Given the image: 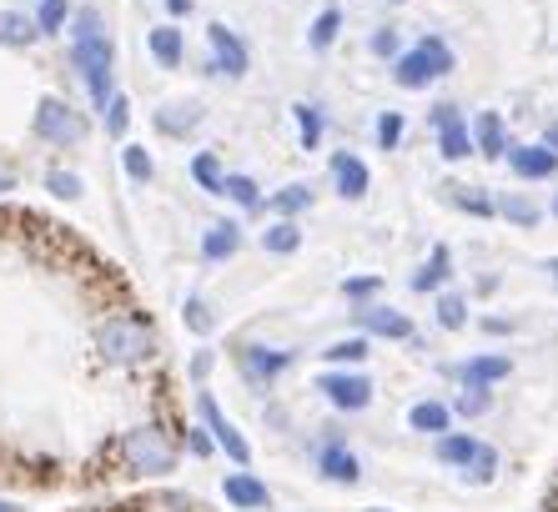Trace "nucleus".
<instances>
[{
  "instance_id": "obj_1",
  "label": "nucleus",
  "mask_w": 558,
  "mask_h": 512,
  "mask_svg": "<svg viewBox=\"0 0 558 512\" xmlns=\"http://www.w3.org/2000/svg\"><path fill=\"white\" fill-rule=\"evenodd\" d=\"M96 352L106 357V367H146L156 357V332L151 321L136 317V312H111V317L96 321Z\"/></svg>"
},
{
  "instance_id": "obj_2",
  "label": "nucleus",
  "mask_w": 558,
  "mask_h": 512,
  "mask_svg": "<svg viewBox=\"0 0 558 512\" xmlns=\"http://www.w3.org/2000/svg\"><path fill=\"white\" fill-rule=\"evenodd\" d=\"M453 46L442 36H423L417 46H403V56L392 61V81L403 90H428L438 86V81L453 76Z\"/></svg>"
},
{
  "instance_id": "obj_3",
  "label": "nucleus",
  "mask_w": 558,
  "mask_h": 512,
  "mask_svg": "<svg viewBox=\"0 0 558 512\" xmlns=\"http://www.w3.org/2000/svg\"><path fill=\"white\" fill-rule=\"evenodd\" d=\"M71 71L86 81L92 111H101L117 96V40L96 36V40H71Z\"/></svg>"
},
{
  "instance_id": "obj_4",
  "label": "nucleus",
  "mask_w": 558,
  "mask_h": 512,
  "mask_svg": "<svg viewBox=\"0 0 558 512\" xmlns=\"http://www.w3.org/2000/svg\"><path fill=\"white\" fill-rule=\"evenodd\" d=\"M31 131H36V142L56 146V151H71V146H81L92 136V121L65 101V96H40L36 115H31Z\"/></svg>"
},
{
  "instance_id": "obj_5",
  "label": "nucleus",
  "mask_w": 558,
  "mask_h": 512,
  "mask_svg": "<svg viewBox=\"0 0 558 512\" xmlns=\"http://www.w3.org/2000/svg\"><path fill=\"white\" fill-rule=\"evenodd\" d=\"M121 467L136 477H161L177 467V448H171V437L161 432V427H131L126 437H121Z\"/></svg>"
},
{
  "instance_id": "obj_6",
  "label": "nucleus",
  "mask_w": 558,
  "mask_h": 512,
  "mask_svg": "<svg viewBox=\"0 0 558 512\" xmlns=\"http://www.w3.org/2000/svg\"><path fill=\"white\" fill-rule=\"evenodd\" d=\"M207 76H227V81H242L247 76V65H252V51H247V40L236 36L227 21H211L207 26Z\"/></svg>"
},
{
  "instance_id": "obj_7",
  "label": "nucleus",
  "mask_w": 558,
  "mask_h": 512,
  "mask_svg": "<svg viewBox=\"0 0 558 512\" xmlns=\"http://www.w3.org/2000/svg\"><path fill=\"white\" fill-rule=\"evenodd\" d=\"M196 417L207 423L211 442H217V448L227 452V458H232L236 467H247V462H252V442H247V437H242V432H236V423H232V417H227V412L217 407V398H211L207 387H196Z\"/></svg>"
},
{
  "instance_id": "obj_8",
  "label": "nucleus",
  "mask_w": 558,
  "mask_h": 512,
  "mask_svg": "<svg viewBox=\"0 0 558 512\" xmlns=\"http://www.w3.org/2000/svg\"><path fill=\"white\" fill-rule=\"evenodd\" d=\"M236 371L247 377L252 387H272L287 367H292V352L287 346H262V342H236Z\"/></svg>"
},
{
  "instance_id": "obj_9",
  "label": "nucleus",
  "mask_w": 558,
  "mask_h": 512,
  "mask_svg": "<svg viewBox=\"0 0 558 512\" xmlns=\"http://www.w3.org/2000/svg\"><path fill=\"white\" fill-rule=\"evenodd\" d=\"M317 392H323V398L332 402L338 412H363L367 402H373V382H367L357 367H332V371H323Z\"/></svg>"
},
{
  "instance_id": "obj_10",
  "label": "nucleus",
  "mask_w": 558,
  "mask_h": 512,
  "mask_svg": "<svg viewBox=\"0 0 558 512\" xmlns=\"http://www.w3.org/2000/svg\"><path fill=\"white\" fill-rule=\"evenodd\" d=\"M357 321H363V337H383V342H413V317L392 302H367L357 307Z\"/></svg>"
},
{
  "instance_id": "obj_11",
  "label": "nucleus",
  "mask_w": 558,
  "mask_h": 512,
  "mask_svg": "<svg viewBox=\"0 0 558 512\" xmlns=\"http://www.w3.org/2000/svg\"><path fill=\"white\" fill-rule=\"evenodd\" d=\"M508 171H513V176L519 181H548V176H558V151H548L544 142H513L508 146Z\"/></svg>"
},
{
  "instance_id": "obj_12",
  "label": "nucleus",
  "mask_w": 558,
  "mask_h": 512,
  "mask_svg": "<svg viewBox=\"0 0 558 512\" xmlns=\"http://www.w3.org/2000/svg\"><path fill=\"white\" fill-rule=\"evenodd\" d=\"M202 121H207V106L202 101H167V106H156L151 111V126L161 131L167 142H186Z\"/></svg>"
},
{
  "instance_id": "obj_13",
  "label": "nucleus",
  "mask_w": 558,
  "mask_h": 512,
  "mask_svg": "<svg viewBox=\"0 0 558 512\" xmlns=\"http://www.w3.org/2000/svg\"><path fill=\"white\" fill-rule=\"evenodd\" d=\"M327 176H332V192H338L342 202H363L367 186H373V171H367V161L357 151H338V156H332Z\"/></svg>"
},
{
  "instance_id": "obj_14",
  "label": "nucleus",
  "mask_w": 558,
  "mask_h": 512,
  "mask_svg": "<svg viewBox=\"0 0 558 512\" xmlns=\"http://www.w3.org/2000/svg\"><path fill=\"white\" fill-rule=\"evenodd\" d=\"M146 51H151V61L161 65V71H182L186 65V31L177 26V21H161V26L146 31Z\"/></svg>"
},
{
  "instance_id": "obj_15",
  "label": "nucleus",
  "mask_w": 558,
  "mask_h": 512,
  "mask_svg": "<svg viewBox=\"0 0 558 512\" xmlns=\"http://www.w3.org/2000/svg\"><path fill=\"white\" fill-rule=\"evenodd\" d=\"M242 246H247L242 221H211V227L202 231V261H211V267H227Z\"/></svg>"
},
{
  "instance_id": "obj_16",
  "label": "nucleus",
  "mask_w": 558,
  "mask_h": 512,
  "mask_svg": "<svg viewBox=\"0 0 558 512\" xmlns=\"http://www.w3.org/2000/svg\"><path fill=\"white\" fill-rule=\"evenodd\" d=\"M468 131H473V151L488 156V161H504L508 146H513V136H508V121L498 111H478L473 121H468Z\"/></svg>"
},
{
  "instance_id": "obj_17",
  "label": "nucleus",
  "mask_w": 558,
  "mask_h": 512,
  "mask_svg": "<svg viewBox=\"0 0 558 512\" xmlns=\"http://www.w3.org/2000/svg\"><path fill=\"white\" fill-rule=\"evenodd\" d=\"M221 492H227V502H232L236 512H267L272 508V492H267V483L252 473H227L221 477Z\"/></svg>"
},
{
  "instance_id": "obj_18",
  "label": "nucleus",
  "mask_w": 558,
  "mask_h": 512,
  "mask_svg": "<svg viewBox=\"0 0 558 512\" xmlns=\"http://www.w3.org/2000/svg\"><path fill=\"white\" fill-rule=\"evenodd\" d=\"M36 40H40L36 15L21 11V5H5V11H0V51H31Z\"/></svg>"
},
{
  "instance_id": "obj_19",
  "label": "nucleus",
  "mask_w": 558,
  "mask_h": 512,
  "mask_svg": "<svg viewBox=\"0 0 558 512\" xmlns=\"http://www.w3.org/2000/svg\"><path fill=\"white\" fill-rule=\"evenodd\" d=\"M438 192H442V202L458 206L463 217H478V221L494 217V196H488V186H468V181H442Z\"/></svg>"
},
{
  "instance_id": "obj_20",
  "label": "nucleus",
  "mask_w": 558,
  "mask_h": 512,
  "mask_svg": "<svg viewBox=\"0 0 558 512\" xmlns=\"http://www.w3.org/2000/svg\"><path fill=\"white\" fill-rule=\"evenodd\" d=\"M448 282H453V252H448V246H433L428 261H423V267L413 271V292L438 296Z\"/></svg>"
},
{
  "instance_id": "obj_21",
  "label": "nucleus",
  "mask_w": 558,
  "mask_h": 512,
  "mask_svg": "<svg viewBox=\"0 0 558 512\" xmlns=\"http://www.w3.org/2000/svg\"><path fill=\"white\" fill-rule=\"evenodd\" d=\"M317 473L327 477V483H357V477H363V462L352 458L348 448H342V442H327V448H317Z\"/></svg>"
},
{
  "instance_id": "obj_22",
  "label": "nucleus",
  "mask_w": 558,
  "mask_h": 512,
  "mask_svg": "<svg viewBox=\"0 0 558 512\" xmlns=\"http://www.w3.org/2000/svg\"><path fill=\"white\" fill-rule=\"evenodd\" d=\"M508 371H513V362H508L504 352H483V357H468L463 367H458V382H473V387H494V382H504Z\"/></svg>"
},
{
  "instance_id": "obj_23",
  "label": "nucleus",
  "mask_w": 558,
  "mask_h": 512,
  "mask_svg": "<svg viewBox=\"0 0 558 512\" xmlns=\"http://www.w3.org/2000/svg\"><path fill=\"white\" fill-rule=\"evenodd\" d=\"M312 202H317V192H312V181H287L282 192H272L262 206H267L272 217H292V221H298L302 211H312Z\"/></svg>"
},
{
  "instance_id": "obj_24",
  "label": "nucleus",
  "mask_w": 558,
  "mask_h": 512,
  "mask_svg": "<svg viewBox=\"0 0 558 512\" xmlns=\"http://www.w3.org/2000/svg\"><path fill=\"white\" fill-rule=\"evenodd\" d=\"M433 136H438V156L448 161V167H458V161H468V156H478V151H473V131H468V115H458V121L438 126Z\"/></svg>"
},
{
  "instance_id": "obj_25",
  "label": "nucleus",
  "mask_w": 558,
  "mask_h": 512,
  "mask_svg": "<svg viewBox=\"0 0 558 512\" xmlns=\"http://www.w3.org/2000/svg\"><path fill=\"white\" fill-rule=\"evenodd\" d=\"M292 126H298L302 151H317V146H323V136H327V111L317 101H298V106H292Z\"/></svg>"
},
{
  "instance_id": "obj_26",
  "label": "nucleus",
  "mask_w": 558,
  "mask_h": 512,
  "mask_svg": "<svg viewBox=\"0 0 558 512\" xmlns=\"http://www.w3.org/2000/svg\"><path fill=\"white\" fill-rule=\"evenodd\" d=\"M262 252L267 256H298L302 252V227L292 217L267 221V231H262Z\"/></svg>"
},
{
  "instance_id": "obj_27",
  "label": "nucleus",
  "mask_w": 558,
  "mask_h": 512,
  "mask_svg": "<svg viewBox=\"0 0 558 512\" xmlns=\"http://www.w3.org/2000/svg\"><path fill=\"white\" fill-rule=\"evenodd\" d=\"M186 176L196 181V192L221 196V181H227V161H221V151H196L192 167H186Z\"/></svg>"
},
{
  "instance_id": "obj_28",
  "label": "nucleus",
  "mask_w": 558,
  "mask_h": 512,
  "mask_svg": "<svg viewBox=\"0 0 558 512\" xmlns=\"http://www.w3.org/2000/svg\"><path fill=\"white\" fill-rule=\"evenodd\" d=\"M342 26H348V15L338 11V5H323V11L312 15V26H307V46L312 51H332L342 36Z\"/></svg>"
},
{
  "instance_id": "obj_29",
  "label": "nucleus",
  "mask_w": 558,
  "mask_h": 512,
  "mask_svg": "<svg viewBox=\"0 0 558 512\" xmlns=\"http://www.w3.org/2000/svg\"><path fill=\"white\" fill-rule=\"evenodd\" d=\"M494 217H504L508 227H519V231H529V227H538V206L529 202L523 192H504V196H494Z\"/></svg>"
},
{
  "instance_id": "obj_30",
  "label": "nucleus",
  "mask_w": 558,
  "mask_h": 512,
  "mask_svg": "<svg viewBox=\"0 0 558 512\" xmlns=\"http://www.w3.org/2000/svg\"><path fill=\"white\" fill-rule=\"evenodd\" d=\"M221 196L236 206V211H262V186H257V176H247V171H227V181H221Z\"/></svg>"
},
{
  "instance_id": "obj_31",
  "label": "nucleus",
  "mask_w": 558,
  "mask_h": 512,
  "mask_svg": "<svg viewBox=\"0 0 558 512\" xmlns=\"http://www.w3.org/2000/svg\"><path fill=\"white\" fill-rule=\"evenodd\" d=\"M468 312H473V307H468L463 292H448V287H442V292L433 296V317H438L442 332H463V327H468Z\"/></svg>"
},
{
  "instance_id": "obj_32",
  "label": "nucleus",
  "mask_w": 558,
  "mask_h": 512,
  "mask_svg": "<svg viewBox=\"0 0 558 512\" xmlns=\"http://www.w3.org/2000/svg\"><path fill=\"white\" fill-rule=\"evenodd\" d=\"M121 171H126L131 186H151L156 181V156L136 142H121Z\"/></svg>"
},
{
  "instance_id": "obj_33",
  "label": "nucleus",
  "mask_w": 558,
  "mask_h": 512,
  "mask_svg": "<svg viewBox=\"0 0 558 512\" xmlns=\"http://www.w3.org/2000/svg\"><path fill=\"white\" fill-rule=\"evenodd\" d=\"M65 36H71V40L111 36V26H106V11H101V5H76V11H71V21H65Z\"/></svg>"
},
{
  "instance_id": "obj_34",
  "label": "nucleus",
  "mask_w": 558,
  "mask_h": 512,
  "mask_svg": "<svg viewBox=\"0 0 558 512\" xmlns=\"http://www.w3.org/2000/svg\"><path fill=\"white\" fill-rule=\"evenodd\" d=\"M408 423H413V432H433V437H442L448 432V423H453V407L448 402H417L413 412H408Z\"/></svg>"
},
{
  "instance_id": "obj_35",
  "label": "nucleus",
  "mask_w": 558,
  "mask_h": 512,
  "mask_svg": "<svg viewBox=\"0 0 558 512\" xmlns=\"http://www.w3.org/2000/svg\"><path fill=\"white\" fill-rule=\"evenodd\" d=\"M71 11H76V5H71V0H36V31H40V40L46 36H65V21H71Z\"/></svg>"
},
{
  "instance_id": "obj_36",
  "label": "nucleus",
  "mask_w": 558,
  "mask_h": 512,
  "mask_svg": "<svg viewBox=\"0 0 558 512\" xmlns=\"http://www.w3.org/2000/svg\"><path fill=\"white\" fill-rule=\"evenodd\" d=\"M332 367H363L367 357H373V337H342V342H332L323 352Z\"/></svg>"
},
{
  "instance_id": "obj_37",
  "label": "nucleus",
  "mask_w": 558,
  "mask_h": 512,
  "mask_svg": "<svg viewBox=\"0 0 558 512\" xmlns=\"http://www.w3.org/2000/svg\"><path fill=\"white\" fill-rule=\"evenodd\" d=\"M473 452H478V437L473 432H442L438 437V462H448V467H468Z\"/></svg>"
},
{
  "instance_id": "obj_38",
  "label": "nucleus",
  "mask_w": 558,
  "mask_h": 512,
  "mask_svg": "<svg viewBox=\"0 0 558 512\" xmlns=\"http://www.w3.org/2000/svg\"><path fill=\"white\" fill-rule=\"evenodd\" d=\"M373 136H377V151H398L403 136H408V115L403 111H383L377 115V126H373Z\"/></svg>"
},
{
  "instance_id": "obj_39",
  "label": "nucleus",
  "mask_w": 558,
  "mask_h": 512,
  "mask_svg": "<svg viewBox=\"0 0 558 512\" xmlns=\"http://www.w3.org/2000/svg\"><path fill=\"white\" fill-rule=\"evenodd\" d=\"M182 321H186V332H192V337H211V332H217V317H211L207 296H186V302H182Z\"/></svg>"
},
{
  "instance_id": "obj_40",
  "label": "nucleus",
  "mask_w": 558,
  "mask_h": 512,
  "mask_svg": "<svg viewBox=\"0 0 558 512\" xmlns=\"http://www.w3.org/2000/svg\"><path fill=\"white\" fill-rule=\"evenodd\" d=\"M101 126H106V136H111V142H126V131H131V101L121 96V90L101 106Z\"/></svg>"
},
{
  "instance_id": "obj_41",
  "label": "nucleus",
  "mask_w": 558,
  "mask_h": 512,
  "mask_svg": "<svg viewBox=\"0 0 558 512\" xmlns=\"http://www.w3.org/2000/svg\"><path fill=\"white\" fill-rule=\"evenodd\" d=\"M46 192H51L56 202H81V196H86V181H81L76 171L51 167V171H46Z\"/></svg>"
},
{
  "instance_id": "obj_42",
  "label": "nucleus",
  "mask_w": 558,
  "mask_h": 512,
  "mask_svg": "<svg viewBox=\"0 0 558 512\" xmlns=\"http://www.w3.org/2000/svg\"><path fill=\"white\" fill-rule=\"evenodd\" d=\"M494 387H473V382H463L458 387V398H453V412L458 417H483V412L494 407V398H488Z\"/></svg>"
},
{
  "instance_id": "obj_43",
  "label": "nucleus",
  "mask_w": 558,
  "mask_h": 512,
  "mask_svg": "<svg viewBox=\"0 0 558 512\" xmlns=\"http://www.w3.org/2000/svg\"><path fill=\"white\" fill-rule=\"evenodd\" d=\"M367 51H373L377 56V61H398V56H403V31H398V26H377L373 31V40H367Z\"/></svg>"
},
{
  "instance_id": "obj_44",
  "label": "nucleus",
  "mask_w": 558,
  "mask_h": 512,
  "mask_svg": "<svg viewBox=\"0 0 558 512\" xmlns=\"http://www.w3.org/2000/svg\"><path fill=\"white\" fill-rule=\"evenodd\" d=\"M342 296H348L352 307H367V302L383 296V277H373V271H367V277H348V282H342Z\"/></svg>"
},
{
  "instance_id": "obj_45",
  "label": "nucleus",
  "mask_w": 558,
  "mask_h": 512,
  "mask_svg": "<svg viewBox=\"0 0 558 512\" xmlns=\"http://www.w3.org/2000/svg\"><path fill=\"white\" fill-rule=\"evenodd\" d=\"M463 477H473V483H494L498 477V452L488 448V442H478V452H473V462L463 467Z\"/></svg>"
},
{
  "instance_id": "obj_46",
  "label": "nucleus",
  "mask_w": 558,
  "mask_h": 512,
  "mask_svg": "<svg viewBox=\"0 0 558 512\" xmlns=\"http://www.w3.org/2000/svg\"><path fill=\"white\" fill-rule=\"evenodd\" d=\"M211 367H217V352H211V346H196V352H192V362H186V377H192L196 387H207Z\"/></svg>"
},
{
  "instance_id": "obj_47",
  "label": "nucleus",
  "mask_w": 558,
  "mask_h": 512,
  "mask_svg": "<svg viewBox=\"0 0 558 512\" xmlns=\"http://www.w3.org/2000/svg\"><path fill=\"white\" fill-rule=\"evenodd\" d=\"M182 437H186V452H192V458H211V452H217L207 427H182Z\"/></svg>"
},
{
  "instance_id": "obj_48",
  "label": "nucleus",
  "mask_w": 558,
  "mask_h": 512,
  "mask_svg": "<svg viewBox=\"0 0 558 512\" xmlns=\"http://www.w3.org/2000/svg\"><path fill=\"white\" fill-rule=\"evenodd\" d=\"M458 115H463V111H458L453 101H438V106H428V126L438 131V126H448V121H458Z\"/></svg>"
},
{
  "instance_id": "obj_49",
  "label": "nucleus",
  "mask_w": 558,
  "mask_h": 512,
  "mask_svg": "<svg viewBox=\"0 0 558 512\" xmlns=\"http://www.w3.org/2000/svg\"><path fill=\"white\" fill-rule=\"evenodd\" d=\"M161 5H167V15H171V21H186V15L196 11V0H161Z\"/></svg>"
},
{
  "instance_id": "obj_50",
  "label": "nucleus",
  "mask_w": 558,
  "mask_h": 512,
  "mask_svg": "<svg viewBox=\"0 0 558 512\" xmlns=\"http://www.w3.org/2000/svg\"><path fill=\"white\" fill-rule=\"evenodd\" d=\"M483 327H488V332H494V337H504V332H513V321H504V317H488V321H483Z\"/></svg>"
},
{
  "instance_id": "obj_51",
  "label": "nucleus",
  "mask_w": 558,
  "mask_h": 512,
  "mask_svg": "<svg viewBox=\"0 0 558 512\" xmlns=\"http://www.w3.org/2000/svg\"><path fill=\"white\" fill-rule=\"evenodd\" d=\"M544 146H548V151H558V115H554V121H548V126H544Z\"/></svg>"
},
{
  "instance_id": "obj_52",
  "label": "nucleus",
  "mask_w": 558,
  "mask_h": 512,
  "mask_svg": "<svg viewBox=\"0 0 558 512\" xmlns=\"http://www.w3.org/2000/svg\"><path fill=\"white\" fill-rule=\"evenodd\" d=\"M544 271H548V282H554V292H558V256H548Z\"/></svg>"
},
{
  "instance_id": "obj_53",
  "label": "nucleus",
  "mask_w": 558,
  "mask_h": 512,
  "mask_svg": "<svg viewBox=\"0 0 558 512\" xmlns=\"http://www.w3.org/2000/svg\"><path fill=\"white\" fill-rule=\"evenodd\" d=\"M5 192H15V176H11L5 167H0V196H5Z\"/></svg>"
},
{
  "instance_id": "obj_54",
  "label": "nucleus",
  "mask_w": 558,
  "mask_h": 512,
  "mask_svg": "<svg viewBox=\"0 0 558 512\" xmlns=\"http://www.w3.org/2000/svg\"><path fill=\"white\" fill-rule=\"evenodd\" d=\"M383 5H408V0H383Z\"/></svg>"
},
{
  "instance_id": "obj_55",
  "label": "nucleus",
  "mask_w": 558,
  "mask_h": 512,
  "mask_svg": "<svg viewBox=\"0 0 558 512\" xmlns=\"http://www.w3.org/2000/svg\"><path fill=\"white\" fill-rule=\"evenodd\" d=\"M0 512H15V508H11V502H0Z\"/></svg>"
},
{
  "instance_id": "obj_56",
  "label": "nucleus",
  "mask_w": 558,
  "mask_h": 512,
  "mask_svg": "<svg viewBox=\"0 0 558 512\" xmlns=\"http://www.w3.org/2000/svg\"><path fill=\"white\" fill-rule=\"evenodd\" d=\"M554 512H558V487H554Z\"/></svg>"
},
{
  "instance_id": "obj_57",
  "label": "nucleus",
  "mask_w": 558,
  "mask_h": 512,
  "mask_svg": "<svg viewBox=\"0 0 558 512\" xmlns=\"http://www.w3.org/2000/svg\"><path fill=\"white\" fill-rule=\"evenodd\" d=\"M554 217H558V196H554Z\"/></svg>"
},
{
  "instance_id": "obj_58",
  "label": "nucleus",
  "mask_w": 558,
  "mask_h": 512,
  "mask_svg": "<svg viewBox=\"0 0 558 512\" xmlns=\"http://www.w3.org/2000/svg\"><path fill=\"white\" fill-rule=\"evenodd\" d=\"M367 512H383V508H367Z\"/></svg>"
},
{
  "instance_id": "obj_59",
  "label": "nucleus",
  "mask_w": 558,
  "mask_h": 512,
  "mask_svg": "<svg viewBox=\"0 0 558 512\" xmlns=\"http://www.w3.org/2000/svg\"><path fill=\"white\" fill-rule=\"evenodd\" d=\"M31 5H36V0H31Z\"/></svg>"
}]
</instances>
